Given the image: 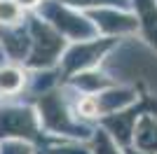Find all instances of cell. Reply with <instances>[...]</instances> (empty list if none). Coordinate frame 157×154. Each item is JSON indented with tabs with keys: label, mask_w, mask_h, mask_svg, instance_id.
I'll return each mask as SVG.
<instances>
[{
	"label": "cell",
	"mask_w": 157,
	"mask_h": 154,
	"mask_svg": "<svg viewBox=\"0 0 157 154\" xmlns=\"http://www.w3.org/2000/svg\"><path fill=\"white\" fill-rule=\"evenodd\" d=\"M148 105L155 108V103H152L150 98H145V101L138 103L136 108L124 110V112H115V115L105 117V119H103L105 128H110V131H113V135L117 138V142H129V138L134 135V128H136V119L141 115H145Z\"/></svg>",
	"instance_id": "obj_1"
},
{
	"label": "cell",
	"mask_w": 157,
	"mask_h": 154,
	"mask_svg": "<svg viewBox=\"0 0 157 154\" xmlns=\"http://www.w3.org/2000/svg\"><path fill=\"white\" fill-rule=\"evenodd\" d=\"M24 86V75L17 68H2L0 70V94H19Z\"/></svg>",
	"instance_id": "obj_8"
},
{
	"label": "cell",
	"mask_w": 157,
	"mask_h": 154,
	"mask_svg": "<svg viewBox=\"0 0 157 154\" xmlns=\"http://www.w3.org/2000/svg\"><path fill=\"white\" fill-rule=\"evenodd\" d=\"M35 51H33V58L31 63H49L54 56H56V51L61 47V40L59 35H54L49 28L45 26H35Z\"/></svg>",
	"instance_id": "obj_5"
},
{
	"label": "cell",
	"mask_w": 157,
	"mask_h": 154,
	"mask_svg": "<svg viewBox=\"0 0 157 154\" xmlns=\"http://www.w3.org/2000/svg\"><path fill=\"white\" fill-rule=\"evenodd\" d=\"M127 154H141V152H134V149H129V152H127Z\"/></svg>",
	"instance_id": "obj_14"
},
{
	"label": "cell",
	"mask_w": 157,
	"mask_h": 154,
	"mask_svg": "<svg viewBox=\"0 0 157 154\" xmlns=\"http://www.w3.org/2000/svg\"><path fill=\"white\" fill-rule=\"evenodd\" d=\"M73 5H124L127 0H71Z\"/></svg>",
	"instance_id": "obj_11"
},
{
	"label": "cell",
	"mask_w": 157,
	"mask_h": 154,
	"mask_svg": "<svg viewBox=\"0 0 157 154\" xmlns=\"http://www.w3.org/2000/svg\"><path fill=\"white\" fill-rule=\"evenodd\" d=\"M14 2H17L19 7H35L40 0H14Z\"/></svg>",
	"instance_id": "obj_13"
},
{
	"label": "cell",
	"mask_w": 157,
	"mask_h": 154,
	"mask_svg": "<svg viewBox=\"0 0 157 154\" xmlns=\"http://www.w3.org/2000/svg\"><path fill=\"white\" fill-rule=\"evenodd\" d=\"M94 154H120L117 147L113 145V140L108 138L105 133H98L96 135V152Z\"/></svg>",
	"instance_id": "obj_10"
},
{
	"label": "cell",
	"mask_w": 157,
	"mask_h": 154,
	"mask_svg": "<svg viewBox=\"0 0 157 154\" xmlns=\"http://www.w3.org/2000/svg\"><path fill=\"white\" fill-rule=\"evenodd\" d=\"M98 28L103 33H110V35H122V33H131L138 28V21L136 16H129V14H117V12H101L94 14Z\"/></svg>",
	"instance_id": "obj_6"
},
{
	"label": "cell",
	"mask_w": 157,
	"mask_h": 154,
	"mask_svg": "<svg viewBox=\"0 0 157 154\" xmlns=\"http://www.w3.org/2000/svg\"><path fill=\"white\" fill-rule=\"evenodd\" d=\"M0 135H35V117L31 110H2L0 112Z\"/></svg>",
	"instance_id": "obj_2"
},
{
	"label": "cell",
	"mask_w": 157,
	"mask_h": 154,
	"mask_svg": "<svg viewBox=\"0 0 157 154\" xmlns=\"http://www.w3.org/2000/svg\"><path fill=\"white\" fill-rule=\"evenodd\" d=\"M21 19V9L14 0H0V24H17Z\"/></svg>",
	"instance_id": "obj_9"
},
{
	"label": "cell",
	"mask_w": 157,
	"mask_h": 154,
	"mask_svg": "<svg viewBox=\"0 0 157 154\" xmlns=\"http://www.w3.org/2000/svg\"><path fill=\"white\" fill-rule=\"evenodd\" d=\"M134 5L138 12V26L143 28L148 42L157 49V2L155 0H134Z\"/></svg>",
	"instance_id": "obj_7"
},
{
	"label": "cell",
	"mask_w": 157,
	"mask_h": 154,
	"mask_svg": "<svg viewBox=\"0 0 157 154\" xmlns=\"http://www.w3.org/2000/svg\"><path fill=\"white\" fill-rule=\"evenodd\" d=\"M134 142L141 154H157V117L141 115L134 128Z\"/></svg>",
	"instance_id": "obj_4"
},
{
	"label": "cell",
	"mask_w": 157,
	"mask_h": 154,
	"mask_svg": "<svg viewBox=\"0 0 157 154\" xmlns=\"http://www.w3.org/2000/svg\"><path fill=\"white\" fill-rule=\"evenodd\" d=\"M110 45H113V40H101V42H87V45L75 47V49L66 56V65H68V70H78V68H87V65H92Z\"/></svg>",
	"instance_id": "obj_3"
},
{
	"label": "cell",
	"mask_w": 157,
	"mask_h": 154,
	"mask_svg": "<svg viewBox=\"0 0 157 154\" xmlns=\"http://www.w3.org/2000/svg\"><path fill=\"white\" fill-rule=\"evenodd\" d=\"M2 154H31V152H28V147L19 145V142H10V145H5Z\"/></svg>",
	"instance_id": "obj_12"
}]
</instances>
